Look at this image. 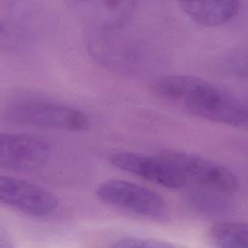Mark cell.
Instances as JSON below:
<instances>
[{"instance_id":"6da1fadb","label":"cell","mask_w":248,"mask_h":248,"mask_svg":"<svg viewBox=\"0 0 248 248\" xmlns=\"http://www.w3.org/2000/svg\"><path fill=\"white\" fill-rule=\"evenodd\" d=\"M160 97L182 105L191 114L214 123L245 128L247 106L239 98L203 78L186 76H166L153 84Z\"/></svg>"},{"instance_id":"7a4b0ae2","label":"cell","mask_w":248,"mask_h":248,"mask_svg":"<svg viewBox=\"0 0 248 248\" xmlns=\"http://www.w3.org/2000/svg\"><path fill=\"white\" fill-rule=\"evenodd\" d=\"M3 115L22 125L63 131H83L90 124L88 116L75 108L30 95L8 101Z\"/></svg>"},{"instance_id":"3957f363","label":"cell","mask_w":248,"mask_h":248,"mask_svg":"<svg viewBox=\"0 0 248 248\" xmlns=\"http://www.w3.org/2000/svg\"><path fill=\"white\" fill-rule=\"evenodd\" d=\"M95 193L103 202L144 219L158 223L170 219L166 201L158 193L136 182L108 179L97 185Z\"/></svg>"},{"instance_id":"277c9868","label":"cell","mask_w":248,"mask_h":248,"mask_svg":"<svg viewBox=\"0 0 248 248\" xmlns=\"http://www.w3.org/2000/svg\"><path fill=\"white\" fill-rule=\"evenodd\" d=\"M167 161L184 179L203 189L221 194H232L238 190L236 174L224 165L201 155L180 150H164L159 155Z\"/></svg>"},{"instance_id":"5b68a950","label":"cell","mask_w":248,"mask_h":248,"mask_svg":"<svg viewBox=\"0 0 248 248\" xmlns=\"http://www.w3.org/2000/svg\"><path fill=\"white\" fill-rule=\"evenodd\" d=\"M0 200L3 204L36 218L49 217L59 206V200L49 190L10 175L0 177Z\"/></svg>"},{"instance_id":"8992f818","label":"cell","mask_w":248,"mask_h":248,"mask_svg":"<svg viewBox=\"0 0 248 248\" xmlns=\"http://www.w3.org/2000/svg\"><path fill=\"white\" fill-rule=\"evenodd\" d=\"M51 148L44 139L21 133H2L0 137V166L3 169L27 171L41 168Z\"/></svg>"},{"instance_id":"52a82bcc","label":"cell","mask_w":248,"mask_h":248,"mask_svg":"<svg viewBox=\"0 0 248 248\" xmlns=\"http://www.w3.org/2000/svg\"><path fill=\"white\" fill-rule=\"evenodd\" d=\"M115 168L169 189L184 186L185 179L164 159L132 151H118L108 157Z\"/></svg>"},{"instance_id":"ba28073f","label":"cell","mask_w":248,"mask_h":248,"mask_svg":"<svg viewBox=\"0 0 248 248\" xmlns=\"http://www.w3.org/2000/svg\"><path fill=\"white\" fill-rule=\"evenodd\" d=\"M181 10L194 22L205 27L223 25L236 16L240 11L238 1L179 2Z\"/></svg>"},{"instance_id":"9c48e42d","label":"cell","mask_w":248,"mask_h":248,"mask_svg":"<svg viewBox=\"0 0 248 248\" xmlns=\"http://www.w3.org/2000/svg\"><path fill=\"white\" fill-rule=\"evenodd\" d=\"M209 237L215 246L223 248H246L248 228L246 223L219 222L209 229Z\"/></svg>"},{"instance_id":"30bf717a","label":"cell","mask_w":248,"mask_h":248,"mask_svg":"<svg viewBox=\"0 0 248 248\" xmlns=\"http://www.w3.org/2000/svg\"><path fill=\"white\" fill-rule=\"evenodd\" d=\"M215 193V191H212V193H192L190 196V202L193 207L201 212H204L206 214H217L219 211H222L226 208V204L224 200L214 195Z\"/></svg>"},{"instance_id":"8fae6325","label":"cell","mask_w":248,"mask_h":248,"mask_svg":"<svg viewBox=\"0 0 248 248\" xmlns=\"http://www.w3.org/2000/svg\"><path fill=\"white\" fill-rule=\"evenodd\" d=\"M112 247H144V248H169L174 247L170 242L163 241L160 239L142 237V236H127L115 240L112 244Z\"/></svg>"},{"instance_id":"7c38bea8","label":"cell","mask_w":248,"mask_h":248,"mask_svg":"<svg viewBox=\"0 0 248 248\" xmlns=\"http://www.w3.org/2000/svg\"><path fill=\"white\" fill-rule=\"evenodd\" d=\"M230 64V70L233 71V73L237 74L238 76H244L246 75V55L245 53L237 52L234 53L232 57L229 60Z\"/></svg>"}]
</instances>
